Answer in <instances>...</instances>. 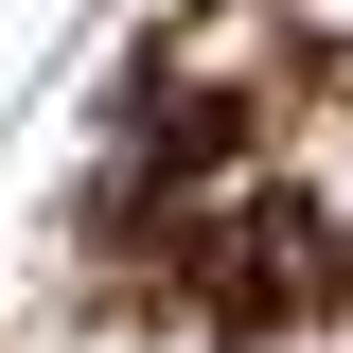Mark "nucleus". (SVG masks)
I'll return each mask as SVG.
<instances>
[{
    "instance_id": "f257e3e1",
    "label": "nucleus",
    "mask_w": 353,
    "mask_h": 353,
    "mask_svg": "<svg viewBox=\"0 0 353 353\" xmlns=\"http://www.w3.org/2000/svg\"><path fill=\"white\" fill-rule=\"evenodd\" d=\"M301 18H318V36H353V0H301Z\"/></svg>"
}]
</instances>
